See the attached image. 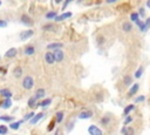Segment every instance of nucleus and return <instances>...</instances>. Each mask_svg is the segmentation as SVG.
<instances>
[{
	"instance_id": "obj_1",
	"label": "nucleus",
	"mask_w": 150,
	"mask_h": 135,
	"mask_svg": "<svg viewBox=\"0 0 150 135\" xmlns=\"http://www.w3.org/2000/svg\"><path fill=\"white\" fill-rule=\"evenodd\" d=\"M21 86L23 89L26 91H31L33 87H34V79L31 77V75H27L22 79V82H21Z\"/></svg>"
},
{
	"instance_id": "obj_2",
	"label": "nucleus",
	"mask_w": 150,
	"mask_h": 135,
	"mask_svg": "<svg viewBox=\"0 0 150 135\" xmlns=\"http://www.w3.org/2000/svg\"><path fill=\"white\" fill-rule=\"evenodd\" d=\"M33 35H34V31H33L32 28H28V30H25V31H21V32H20V34H19V36H20V39H21L22 41H25V40H27V39L32 38Z\"/></svg>"
},
{
	"instance_id": "obj_3",
	"label": "nucleus",
	"mask_w": 150,
	"mask_h": 135,
	"mask_svg": "<svg viewBox=\"0 0 150 135\" xmlns=\"http://www.w3.org/2000/svg\"><path fill=\"white\" fill-rule=\"evenodd\" d=\"M20 21H21V24H23V25L27 26V27H32L33 24H34V21L32 20V18L28 14H22L20 17Z\"/></svg>"
},
{
	"instance_id": "obj_4",
	"label": "nucleus",
	"mask_w": 150,
	"mask_h": 135,
	"mask_svg": "<svg viewBox=\"0 0 150 135\" xmlns=\"http://www.w3.org/2000/svg\"><path fill=\"white\" fill-rule=\"evenodd\" d=\"M88 133L89 135H103V132L101 128H98L97 126L95 125H90L88 127Z\"/></svg>"
},
{
	"instance_id": "obj_5",
	"label": "nucleus",
	"mask_w": 150,
	"mask_h": 135,
	"mask_svg": "<svg viewBox=\"0 0 150 135\" xmlns=\"http://www.w3.org/2000/svg\"><path fill=\"white\" fill-rule=\"evenodd\" d=\"M53 54H54V59L56 62H62L65 60V53L62 50H56L53 52Z\"/></svg>"
},
{
	"instance_id": "obj_6",
	"label": "nucleus",
	"mask_w": 150,
	"mask_h": 135,
	"mask_svg": "<svg viewBox=\"0 0 150 135\" xmlns=\"http://www.w3.org/2000/svg\"><path fill=\"white\" fill-rule=\"evenodd\" d=\"M44 59H45V61H46V64H48V65H53V64L55 62L53 52H46V53L44 54Z\"/></svg>"
},
{
	"instance_id": "obj_7",
	"label": "nucleus",
	"mask_w": 150,
	"mask_h": 135,
	"mask_svg": "<svg viewBox=\"0 0 150 135\" xmlns=\"http://www.w3.org/2000/svg\"><path fill=\"white\" fill-rule=\"evenodd\" d=\"M139 91H140V83H133L131 85V87L129 88V92H128V96L129 97H131V96H134V95H136L137 93H139Z\"/></svg>"
},
{
	"instance_id": "obj_8",
	"label": "nucleus",
	"mask_w": 150,
	"mask_h": 135,
	"mask_svg": "<svg viewBox=\"0 0 150 135\" xmlns=\"http://www.w3.org/2000/svg\"><path fill=\"white\" fill-rule=\"evenodd\" d=\"M17 55H18V50H17V48H14V47H12V48H9V50L6 51V53H5L4 56L6 59H13Z\"/></svg>"
},
{
	"instance_id": "obj_9",
	"label": "nucleus",
	"mask_w": 150,
	"mask_h": 135,
	"mask_svg": "<svg viewBox=\"0 0 150 135\" xmlns=\"http://www.w3.org/2000/svg\"><path fill=\"white\" fill-rule=\"evenodd\" d=\"M92 116H93V112H92V110H88V109L82 110V112L79 114V119H81V120H87V119H90Z\"/></svg>"
},
{
	"instance_id": "obj_10",
	"label": "nucleus",
	"mask_w": 150,
	"mask_h": 135,
	"mask_svg": "<svg viewBox=\"0 0 150 135\" xmlns=\"http://www.w3.org/2000/svg\"><path fill=\"white\" fill-rule=\"evenodd\" d=\"M73 15V13L72 12H66V13H62V14H60V15H58L55 19H54V21L55 22H60V21H64V20H66V19H68V18H70Z\"/></svg>"
},
{
	"instance_id": "obj_11",
	"label": "nucleus",
	"mask_w": 150,
	"mask_h": 135,
	"mask_svg": "<svg viewBox=\"0 0 150 135\" xmlns=\"http://www.w3.org/2000/svg\"><path fill=\"white\" fill-rule=\"evenodd\" d=\"M46 47H47V50L56 51V50H61V48L64 47V44L62 42H52V44H48Z\"/></svg>"
},
{
	"instance_id": "obj_12",
	"label": "nucleus",
	"mask_w": 150,
	"mask_h": 135,
	"mask_svg": "<svg viewBox=\"0 0 150 135\" xmlns=\"http://www.w3.org/2000/svg\"><path fill=\"white\" fill-rule=\"evenodd\" d=\"M133 28H134V26H133V24H131L130 21H124V22L122 24V31H123V32L129 33V32L133 31Z\"/></svg>"
},
{
	"instance_id": "obj_13",
	"label": "nucleus",
	"mask_w": 150,
	"mask_h": 135,
	"mask_svg": "<svg viewBox=\"0 0 150 135\" xmlns=\"http://www.w3.org/2000/svg\"><path fill=\"white\" fill-rule=\"evenodd\" d=\"M56 26L55 24H52V22H48V24H45L42 26V31H47V32H55L56 31Z\"/></svg>"
},
{
	"instance_id": "obj_14",
	"label": "nucleus",
	"mask_w": 150,
	"mask_h": 135,
	"mask_svg": "<svg viewBox=\"0 0 150 135\" xmlns=\"http://www.w3.org/2000/svg\"><path fill=\"white\" fill-rule=\"evenodd\" d=\"M44 118V113L42 112H39V113H35V115L33 116V119L29 121V124L31 125H36L38 122H39L41 119Z\"/></svg>"
},
{
	"instance_id": "obj_15",
	"label": "nucleus",
	"mask_w": 150,
	"mask_h": 135,
	"mask_svg": "<svg viewBox=\"0 0 150 135\" xmlns=\"http://www.w3.org/2000/svg\"><path fill=\"white\" fill-rule=\"evenodd\" d=\"M35 53V48H34V46L33 45H28V46H26L25 47V50H23V54L25 55H33Z\"/></svg>"
},
{
	"instance_id": "obj_16",
	"label": "nucleus",
	"mask_w": 150,
	"mask_h": 135,
	"mask_svg": "<svg viewBox=\"0 0 150 135\" xmlns=\"http://www.w3.org/2000/svg\"><path fill=\"white\" fill-rule=\"evenodd\" d=\"M134 109H135V105H134V103L126 106V107H124V109H123V116H129L130 113L133 112Z\"/></svg>"
},
{
	"instance_id": "obj_17",
	"label": "nucleus",
	"mask_w": 150,
	"mask_h": 135,
	"mask_svg": "<svg viewBox=\"0 0 150 135\" xmlns=\"http://www.w3.org/2000/svg\"><path fill=\"white\" fill-rule=\"evenodd\" d=\"M0 95L5 97V99H11L13 94H12V92L8 88H3V89H0Z\"/></svg>"
},
{
	"instance_id": "obj_18",
	"label": "nucleus",
	"mask_w": 150,
	"mask_h": 135,
	"mask_svg": "<svg viewBox=\"0 0 150 135\" xmlns=\"http://www.w3.org/2000/svg\"><path fill=\"white\" fill-rule=\"evenodd\" d=\"M27 106H28L29 108H35V107L39 106V102H38V99H36L35 96H32L31 99L27 101Z\"/></svg>"
},
{
	"instance_id": "obj_19",
	"label": "nucleus",
	"mask_w": 150,
	"mask_h": 135,
	"mask_svg": "<svg viewBox=\"0 0 150 135\" xmlns=\"http://www.w3.org/2000/svg\"><path fill=\"white\" fill-rule=\"evenodd\" d=\"M110 121H111L110 115H104V116H102L101 119H100V124H101L102 126H104V127H107L110 124Z\"/></svg>"
},
{
	"instance_id": "obj_20",
	"label": "nucleus",
	"mask_w": 150,
	"mask_h": 135,
	"mask_svg": "<svg viewBox=\"0 0 150 135\" xmlns=\"http://www.w3.org/2000/svg\"><path fill=\"white\" fill-rule=\"evenodd\" d=\"M13 77L15 79H20L22 77V68H21V66H17L13 69Z\"/></svg>"
},
{
	"instance_id": "obj_21",
	"label": "nucleus",
	"mask_w": 150,
	"mask_h": 135,
	"mask_svg": "<svg viewBox=\"0 0 150 135\" xmlns=\"http://www.w3.org/2000/svg\"><path fill=\"white\" fill-rule=\"evenodd\" d=\"M45 95H46V89H45V88H38L34 96L36 97L38 100H39V99H42V97H45Z\"/></svg>"
},
{
	"instance_id": "obj_22",
	"label": "nucleus",
	"mask_w": 150,
	"mask_h": 135,
	"mask_svg": "<svg viewBox=\"0 0 150 135\" xmlns=\"http://www.w3.org/2000/svg\"><path fill=\"white\" fill-rule=\"evenodd\" d=\"M23 122H25L23 120H20V121H17V122H12V124H9V128L13 129V130H18Z\"/></svg>"
},
{
	"instance_id": "obj_23",
	"label": "nucleus",
	"mask_w": 150,
	"mask_h": 135,
	"mask_svg": "<svg viewBox=\"0 0 150 135\" xmlns=\"http://www.w3.org/2000/svg\"><path fill=\"white\" fill-rule=\"evenodd\" d=\"M12 107V100L11 99H5L1 103H0V108H3V109H8Z\"/></svg>"
},
{
	"instance_id": "obj_24",
	"label": "nucleus",
	"mask_w": 150,
	"mask_h": 135,
	"mask_svg": "<svg viewBox=\"0 0 150 135\" xmlns=\"http://www.w3.org/2000/svg\"><path fill=\"white\" fill-rule=\"evenodd\" d=\"M123 83L126 87H131L133 85V78L130 75H124L123 77Z\"/></svg>"
},
{
	"instance_id": "obj_25",
	"label": "nucleus",
	"mask_w": 150,
	"mask_h": 135,
	"mask_svg": "<svg viewBox=\"0 0 150 135\" xmlns=\"http://www.w3.org/2000/svg\"><path fill=\"white\" fill-rule=\"evenodd\" d=\"M64 116H65V113L60 110V112H56L55 113V122L56 124H61L62 120H64Z\"/></svg>"
},
{
	"instance_id": "obj_26",
	"label": "nucleus",
	"mask_w": 150,
	"mask_h": 135,
	"mask_svg": "<svg viewBox=\"0 0 150 135\" xmlns=\"http://www.w3.org/2000/svg\"><path fill=\"white\" fill-rule=\"evenodd\" d=\"M143 73H144V67H143V66H140L139 68L136 69L135 74H134V78H135V79H140V78L143 75Z\"/></svg>"
},
{
	"instance_id": "obj_27",
	"label": "nucleus",
	"mask_w": 150,
	"mask_h": 135,
	"mask_svg": "<svg viewBox=\"0 0 150 135\" xmlns=\"http://www.w3.org/2000/svg\"><path fill=\"white\" fill-rule=\"evenodd\" d=\"M58 15H59V14H58L56 11H49V12H47V13H46L45 18H46V19H53V20H54Z\"/></svg>"
},
{
	"instance_id": "obj_28",
	"label": "nucleus",
	"mask_w": 150,
	"mask_h": 135,
	"mask_svg": "<svg viewBox=\"0 0 150 135\" xmlns=\"http://www.w3.org/2000/svg\"><path fill=\"white\" fill-rule=\"evenodd\" d=\"M140 20V15L137 12H133V13L130 14V22H136Z\"/></svg>"
},
{
	"instance_id": "obj_29",
	"label": "nucleus",
	"mask_w": 150,
	"mask_h": 135,
	"mask_svg": "<svg viewBox=\"0 0 150 135\" xmlns=\"http://www.w3.org/2000/svg\"><path fill=\"white\" fill-rule=\"evenodd\" d=\"M51 103H52V99H49V97H48V99H45V100H42L41 102H39V106L45 108V107H48Z\"/></svg>"
},
{
	"instance_id": "obj_30",
	"label": "nucleus",
	"mask_w": 150,
	"mask_h": 135,
	"mask_svg": "<svg viewBox=\"0 0 150 135\" xmlns=\"http://www.w3.org/2000/svg\"><path fill=\"white\" fill-rule=\"evenodd\" d=\"M0 121H6V122H13L14 121V118L13 116H9V115H1L0 116Z\"/></svg>"
},
{
	"instance_id": "obj_31",
	"label": "nucleus",
	"mask_w": 150,
	"mask_h": 135,
	"mask_svg": "<svg viewBox=\"0 0 150 135\" xmlns=\"http://www.w3.org/2000/svg\"><path fill=\"white\" fill-rule=\"evenodd\" d=\"M34 115H35V112H29V113H27L26 115L23 116V119H22V120H23V121H31V120L33 119V116H34Z\"/></svg>"
},
{
	"instance_id": "obj_32",
	"label": "nucleus",
	"mask_w": 150,
	"mask_h": 135,
	"mask_svg": "<svg viewBox=\"0 0 150 135\" xmlns=\"http://www.w3.org/2000/svg\"><path fill=\"white\" fill-rule=\"evenodd\" d=\"M8 133V127L5 125H0V135H6Z\"/></svg>"
},
{
	"instance_id": "obj_33",
	"label": "nucleus",
	"mask_w": 150,
	"mask_h": 135,
	"mask_svg": "<svg viewBox=\"0 0 150 135\" xmlns=\"http://www.w3.org/2000/svg\"><path fill=\"white\" fill-rule=\"evenodd\" d=\"M149 28H150V17H149V18H147V19H145V21H144V31H143V33L148 32V31H149Z\"/></svg>"
},
{
	"instance_id": "obj_34",
	"label": "nucleus",
	"mask_w": 150,
	"mask_h": 135,
	"mask_svg": "<svg viewBox=\"0 0 150 135\" xmlns=\"http://www.w3.org/2000/svg\"><path fill=\"white\" fill-rule=\"evenodd\" d=\"M143 101H145V96L144 95H139L137 97H135V103H141Z\"/></svg>"
},
{
	"instance_id": "obj_35",
	"label": "nucleus",
	"mask_w": 150,
	"mask_h": 135,
	"mask_svg": "<svg viewBox=\"0 0 150 135\" xmlns=\"http://www.w3.org/2000/svg\"><path fill=\"white\" fill-rule=\"evenodd\" d=\"M104 41H106V39H104V36H102V35H100V36H97V38H96V42H97L98 46H101L102 44H104Z\"/></svg>"
},
{
	"instance_id": "obj_36",
	"label": "nucleus",
	"mask_w": 150,
	"mask_h": 135,
	"mask_svg": "<svg viewBox=\"0 0 150 135\" xmlns=\"http://www.w3.org/2000/svg\"><path fill=\"white\" fill-rule=\"evenodd\" d=\"M133 120H134V118L131 116V115H129V116H126V119H124V126H127V125H129V124H131L133 122Z\"/></svg>"
},
{
	"instance_id": "obj_37",
	"label": "nucleus",
	"mask_w": 150,
	"mask_h": 135,
	"mask_svg": "<svg viewBox=\"0 0 150 135\" xmlns=\"http://www.w3.org/2000/svg\"><path fill=\"white\" fill-rule=\"evenodd\" d=\"M123 135H135V129L133 127H128L127 130H126V133H124Z\"/></svg>"
},
{
	"instance_id": "obj_38",
	"label": "nucleus",
	"mask_w": 150,
	"mask_h": 135,
	"mask_svg": "<svg viewBox=\"0 0 150 135\" xmlns=\"http://www.w3.org/2000/svg\"><path fill=\"white\" fill-rule=\"evenodd\" d=\"M55 120H53V121H51V124L48 125V127H47V132H52L53 129H54V126H55Z\"/></svg>"
},
{
	"instance_id": "obj_39",
	"label": "nucleus",
	"mask_w": 150,
	"mask_h": 135,
	"mask_svg": "<svg viewBox=\"0 0 150 135\" xmlns=\"http://www.w3.org/2000/svg\"><path fill=\"white\" fill-rule=\"evenodd\" d=\"M7 25H8V22H7L6 20H4V19H0V28H6V27H7Z\"/></svg>"
},
{
	"instance_id": "obj_40",
	"label": "nucleus",
	"mask_w": 150,
	"mask_h": 135,
	"mask_svg": "<svg viewBox=\"0 0 150 135\" xmlns=\"http://www.w3.org/2000/svg\"><path fill=\"white\" fill-rule=\"evenodd\" d=\"M137 13H139L140 17L144 18V17H145V8H144V7H141V8L139 9V12H137Z\"/></svg>"
},
{
	"instance_id": "obj_41",
	"label": "nucleus",
	"mask_w": 150,
	"mask_h": 135,
	"mask_svg": "<svg viewBox=\"0 0 150 135\" xmlns=\"http://www.w3.org/2000/svg\"><path fill=\"white\" fill-rule=\"evenodd\" d=\"M68 4H69V1H66V3H64V5H62V8H61V9L64 11V9H65V8L68 6Z\"/></svg>"
},
{
	"instance_id": "obj_42",
	"label": "nucleus",
	"mask_w": 150,
	"mask_h": 135,
	"mask_svg": "<svg viewBox=\"0 0 150 135\" xmlns=\"http://www.w3.org/2000/svg\"><path fill=\"white\" fill-rule=\"evenodd\" d=\"M126 130H127V127L124 126V127H123V128L121 129V133H122V134H124V133H126Z\"/></svg>"
},
{
	"instance_id": "obj_43",
	"label": "nucleus",
	"mask_w": 150,
	"mask_h": 135,
	"mask_svg": "<svg viewBox=\"0 0 150 135\" xmlns=\"http://www.w3.org/2000/svg\"><path fill=\"white\" fill-rule=\"evenodd\" d=\"M55 135H62V134H61V130H60V129L55 130Z\"/></svg>"
},
{
	"instance_id": "obj_44",
	"label": "nucleus",
	"mask_w": 150,
	"mask_h": 135,
	"mask_svg": "<svg viewBox=\"0 0 150 135\" xmlns=\"http://www.w3.org/2000/svg\"><path fill=\"white\" fill-rule=\"evenodd\" d=\"M145 6H147L148 8H150V0H149V1H147V3H145Z\"/></svg>"
},
{
	"instance_id": "obj_45",
	"label": "nucleus",
	"mask_w": 150,
	"mask_h": 135,
	"mask_svg": "<svg viewBox=\"0 0 150 135\" xmlns=\"http://www.w3.org/2000/svg\"><path fill=\"white\" fill-rule=\"evenodd\" d=\"M3 5V1H1V0H0V6H1Z\"/></svg>"
}]
</instances>
